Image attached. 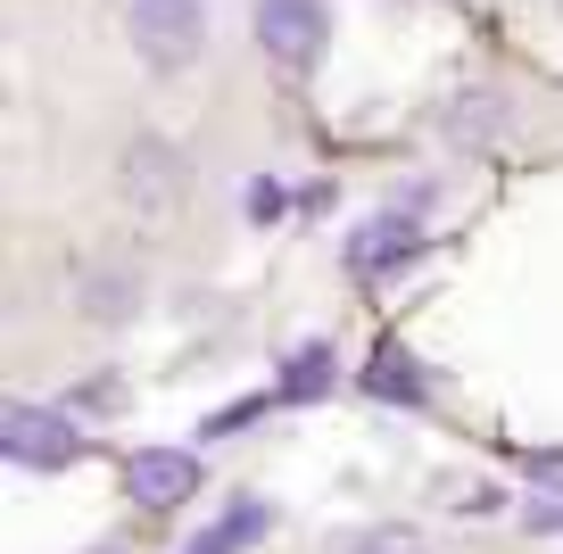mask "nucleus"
Listing matches in <instances>:
<instances>
[{
  "label": "nucleus",
  "instance_id": "f8f14e48",
  "mask_svg": "<svg viewBox=\"0 0 563 554\" xmlns=\"http://www.w3.org/2000/svg\"><path fill=\"white\" fill-rule=\"evenodd\" d=\"M356 554H422V538L415 530H373V538H356Z\"/></svg>",
  "mask_w": 563,
  "mask_h": 554
},
{
  "label": "nucleus",
  "instance_id": "39448f33",
  "mask_svg": "<svg viewBox=\"0 0 563 554\" xmlns=\"http://www.w3.org/2000/svg\"><path fill=\"white\" fill-rule=\"evenodd\" d=\"M175 182H183V157L166 149V141H133V149H124V191H133L141 208H166Z\"/></svg>",
  "mask_w": 563,
  "mask_h": 554
},
{
  "label": "nucleus",
  "instance_id": "1a4fd4ad",
  "mask_svg": "<svg viewBox=\"0 0 563 554\" xmlns=\"http://www.w3.org/2000/svg\"><path fill=\"white\" fill-rule=\"evenodd\" d=\"M133 307H141V274H91L84 314H100V323H124Z\"/></svg>",
  "mask_w": 563,
  "mask_h": 554
},
{
  "label": "nucleus",
  "instance_id": "f03ea898",
  "mask_svg": "<svg viewBox=\"0 0 563 554\" xmlns=\"http://www.w3.org/2000/svg\"><path fill=\"white\" fill-rule=\"evenodd\" d=\"M0 455L18 472H67V464H84V431L58 406H9L0 414Z\"/></svg>",
  "mask_w": 563,
  "mask_h": 554
},
{
  "label": "nucleus",
  "instance_id": "0eeeda50",
  "mask_svg": "<svg viewBox=\"0 0 563 554\" xmlns=\"http://www.w3.org/2000/svg\"><path fill=\"white\" fill-rule=\"evenodd\" d=\"M332 389V347H290V364H282V398H323Z\"/></svg>",
  "mask_w": 563,
  "mask_h": 554
},
{
  "label": "nucleus",
  "instance_id": "f257e3e1",
  "mask_svg": "<svg viewBox=\"0 0 563 554\" xmlns=\"http://www.w3.org/2000/svg\"><path fill=\"white\" fill-rule=\"evenodd\" d=\"M124 34L158 75H183L208 58V0H124Z\"/></svg>",
  "mask_w": 563,
  "mask_h": 554
},
{
  "label": "nucleus",
  "instance_id": "6e6552de",
  "mask_svg": "<svg viewBox=\"0 0 563 554\" xmlns=\"http://www.w3.org/2000/svg\"><path fill=\"white\" fill-rule=\"evenodd\" d=\"M257 530H265V505H232V513L216 521L208 538H191V546H183V554H232V546H249V538H257Z\"/></svg>",
  "mask_w": 563,
  "mask_h": 554
},
{
  "label": "nucleus",
  "instance_id": "ddd939ff",
  "mask_svg": "<svg viewBox=\"0 0 563 554\" xmlns=\"http://www.w3.org/2000/svg\"><path fill=\"white\" fill-rule=\"evenodd\" d=\"M108 554H117V546H108Z\"/></svg>",
  "mask_w": 563,
  "mask_h": 554
},
{
  "label": "nucleus",
  "instance_id": "423d86ee",
  "mask_svg": "<svg viewBox=\"0 0 563 554\" xmlns=\"http://www.w3.org/2000/svg\"><path fill=\"white\" fill-rule=\"evenodd\" d=\"M415 248H422V241H415V224L382 215L373 232H356V241H349V265H356V274H389V265H406Z\"/></svg>",
  "mask_w": 563,
  "mask_h": 554
},
{
  "label": "nucleus",
  "instance_id": "7ed1b4c3",
  "mask_svg": "<svg viewBox=\"0 0 563 554\" xmlns=\"http://www.w3.org/2000/svg\"><path fill=\"white\" fill-rule=\"evenodd\" d=\"M323 42H332L323 0H257V51L265 58H282V67H316Z\"/></svg>",
  "mask_w": 563,
  "mask_h": 554
},
{
  "label": "nucleus",
  "instance_id": "20e7f679",
  "mask_svg": "<svg viewBox=\"0 0 563 554\" xmlns=\"http://www.w3.org/2000/svg\"><path fill=\"white\" fill-rule=\"evenodd\" d=\"M124 488H133V505H150V513H175L183 497L208 488V472L183 447H141V455H124Z\"/></svg>",
  "mask_w": 563,
  "mask_h": 554
},
{
  "label": "nucleus",
  "instance_id": "9b49d317",
  "mask_svg": "<svg viewBox=\"0 0 563 554\" xmlns=\"http://www.w3.org/2000/svg\"><path fill=\"white\" fill-rule=\"evenodd\" d=\"M522 480H530V488H555V497H563V447H539V455H522Z\"/></svg>",
  "mask_w": 563,
  "mask_h": 554
},
{
  "label": "nucleus",
  "instance_id": "9d476101",
  "mask_svg": "<svg viewBox=\"0 0 563 554\" xmlns=\"http://www.w3.org/2000/svg\"><path fill=\"white\" fill-rule=\"evenodd\" d=\"M365 389H373V398H422V373H415V364L398 356V347H389V356H382V364L365 373Z\"/></svg>",
  "mask_w": 563,
  "mask_h": 554
}]
</instances>
